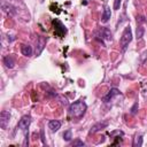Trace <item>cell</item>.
Wrapping results in <instances>:
<instances>
[{
    "label": "cell",
    "mask_w": 147,
    "mask_h": 147,
    "mask_svg": "<svg viewBox=\"0 0 147 147\" xmlns=\"http://www.w3.org/2000/svg\"><path fill=\"white\" fill-rule=\"evenodd\" d=\"M48 127L51 129V131L55 132V131H57V130L61 127V122H60V121H56V119L49 121V123H48Z\"/></svg>",
    "instance_id": "9c48e42d"
},
{
    "label": "cell",
    "mask_w": 147,
    "mask_h": 147,
    "mask_svg": "<svg viewBox=\"0 0 147 147\" xmlns=\"http://www.w3.org/2000/svg\"><path fill=\"white\" fill-rule=\"evenodd\" d=\"M142 34H144V28H142V26H139V28L137 29V38L140 39V38L142 37Z\"/></svg>",
    "instance_id": "2e32d148"
},
{
    "label": "cell",
    "mask_w": 147,
    "mask_h": 147,
    "mask_svg": "<svg viewBox=\"0 0 147 147\" xmlns=\"http://www.w3.org/2000/svg\"><path fill=\"white\" fill-rule=\"evenodd\" d=\"M52 24H53V26H54V34H55V36L62 38V37L67 33V29L64 28V25L62 24L61 21H59V20L55 18V20H53Z\"/></svg>",
    "instance_id": "3957f363"
},
{
    "label": "cell",
    "mask_w": 147,
    "mask_h": 147,
    "mask_svg": "<svg viewBox=\"0 0 147 147\" xmlns=\"http://www.w3.org/2000/svg\"><path fill=\"white\" fill-rule=\"evenodd\" d=\"M107 126H108V122H107V121H106V122H100V123L94 124V125L92 126V129H91L90 133H95V132H98V131H100V130L106 129Z\"/></svg>",
    "instance_id": "8992f818"
},
{
    "label": "cell",
    "mask_w": 147,
    "mask_h": 147,
    "mask_svg": "<svg viewBox=\"0 0 147 147\" xmlns=\"http://www.w3.org/2000/svg\"><path fill=\"white\" fill-rule=\"evenodd\" d=\"M132 40V31L130 26H126L123 31L122 38H121V46H122V51H125L126 47L129 46V44Z\"/></svg>",
    "instance_id": "7a4b0ae2"
},
{
    "label": "cell",
    "mask_w": 147,
    "mask_h": 147,
    "mask_svg": "<svg viewBox=\"0 0 147 147\" xmlns=\"http://www.w3.org/2000/svg\"><path fill=\"white\" fill-rule=\"evenodd\" d=\"M102 36H103V38H105L106 40H111V32H110V30H109L108 28H103V30H102Z\"/></svg>",
    "instance_id": "4fadbf2b"
},
{
    "label": "cell",
    "mask_w": 147,
    "mask_h": 147,
    "mask_svg": "<svg viewBox=\"0 0 147 147\" xmlns=\"http://www.w3.org/2000/svg\"><path fill=\"white\" fill-rule=\"evenodd\" d=\"M30 123H31V117H30L29 115H25V116H23V117L20 119L17 126H18L21 130H26V129L29 127Z\"/></svg>",
    "instance_id": "5b68a950"
},
{
    "label": "cell",
    "mask_w": 147,
    "mask_h": 147,
    "mask_svg": "<svg viewBox=\"0 0 147 147\" xmlns=\"http://www.w3.org/2000/svg\"><path fill=\"white\" fill-rule=\"evenodd\" d=\"M70 146H72V147H76V146H80V147H83V146H85V144H84L80 139H76V140H74V141L70 144Z\"/></svg>",
    "instance_id": "5bb4252c"
},
{
    "label": "cell",
    "mask_w": 147,
    "mask_h": 147,
    "mask_svg": "<svg viewBox=\"0 0 147 147\" xmlns=\"http://www.w3.org/2000/svg\"><path fill=\"white\" fill-rule=\"evenodd\" d=\"M3 63L6 64V67H7V68L11 69V68H14L15 60H14V57H13L11 55H7V56H5V57H3Z\"/></svg>",
    "instance_id": "ba28073f"
},
{
    "label": "cell",
    "mask_w": 147,
    "mask_h": 147,
    "mask_svg": "<svg viewBox=\"0 0 147 147\" xmlns=\"http://www.w3.org/2000/svg\"><path fill=\"white\" fill-rule=\"evenodd\" d=\"M121 3H122V0H114V9H119L121 7Z\"/></svg>",
    "instance_id": "e0dca14e"
},
{
    "label": "cell",
    "mask_w": 147,
    "mask_h": 147,
    "mask_svg": "<svg viewBox=\"0 0 147 147\" xmlns=\"http://www.w3.org/2000/svg\"><path fill=\"white\" fill-rule=\"evenodd\" d=\"M86 110V103L83 102V101H77V102H74L70 107H69V114L70 116L72 117H76V118H79L84 115Z\"/></svg>",
    "instance_id": "6da1fadb"
},
{
    "label": "cell",
    "mask_w": 147,
    "mask_h": 147,
    "mask_svg": "<svg viewBox=\"0 0 147 147\" xmlns=\"http://www.w3.org/2000/svg\"><path fill=\"white\" fill-rule=\"evenodd\" d=\"M21 53L24 56H31L32 55V47L30 45H22L21 47Z\"/></svg>",
    "instance_id": "30bf717a"
},
{
    "label": "cell",
    "mask_w": 147,
    "mask_h": 147,
    "mask_svg": "<svg viewBox=\"0 0 147 147\" xmlns=\"http://www.w3.org/2000/svg\"><path fill=\"white\" fill-rule=\"evenodd\" d=\"M110 15H111L110 8H109L108 6H106V7H105V10H103V15H102V22H107V21L110 18Z\"/></svg>",
    "instance_id": "8fae6325"
},
{
    "label": "cell",
    "mask_w": 147,
    "mask_h": 147,
    "mask_svg": "<svg viewBox=\"0 0 147 147\" xmlns=\"http://www.w3.org/2000/svg\"><path fill=\"white\" fill-rule=\"evenodd\" d=\"M119 94V91L117 90V88H111L110 91H109V93L106 95V96H103V101L105 102H109L115 95H118Z\"/></svg>",
    "instance_id": "52a82bcc"
},
{
    "label": "cell",
    "mask_w": 147,
    "mask_h": 147,
    "mask_svg": "<svg viewBox=\"0 0 147 147\" xmlns=\"http://www.w3.org/2000/svg\"><path fill=\"white\" fill-rule=\"evenodd\" d=\"M63 139H64L65 141H70V139H71V131H70V130H67V131L63 133Z\"/></svg>",
    "instance_id": "9a60e30c"
},
{
    "label": "cell",
    "mask_w": 147,
    "mask_h": 147,
    "mask_svg": "<svg viewBox=\"0 0 147 147\" xmlns=\"http://www.w3.org/2000/svg\"><path fill=\"white\" fill-rule=\"evenodd\" d=\"M9 118H10V114L7 110H2L0 114V126L1 129H6L8 123H9Z\"/></svg>",
    "instance_id": "277c9868"
},
{
    "label": "cell",
    "mask_w": 147,
    "mask_h": 147,
    "mask_svg": "<svg viewBox=\"0 0 147 147\" xmlns=\"http://www.w3.org/2000/svg\"><path fill=\"white\" fill-rule=\"evenodd\" d=\"M142 145V137L139 134V136H136L134 139H133V142H132V146L133 147H140Z\"/></svg>",
    "instance_id": "7c38bea8"
}]
</instances>
